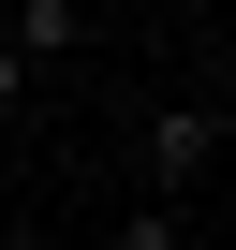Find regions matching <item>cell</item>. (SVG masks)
<instances>
[{"label": "cell", "instance_id": "obj_1", "mask_svg": "<svg viewBox=\"0 0 236 250\" xmlns=\"http://www.w3.org/2000/svg\"><path fill=\"white\" fill-rule=\"evenodd\" d=\"M133 177H148V206H192V191L221 177V118H207V103H163V118H133Z\"/></svg>", "mask_w": 236, "mask_h": 250}, {"label": "cell", "instance_id": "obj_2", "mask_svg": "<svg viewBox=\"0 0 236 250\" xmlns=\"http://www.w3.org/2000/svg\"><path fill=\"white\" fill-rule=\"evenodd\" d=\"M0 44H15L30 74H45V59H74V44H89V0H0Z\"/></svg>", "mask_w": 236, "mask_h": 250}, {"label": "cell", "instance_id": "obj_3", "mask_svg": "<svg viewBox=\"0 0 236 250\" xmlns=\"http://www.w3.org/2000/svg\"><path fill=\"white\" fill-rule=\"evenodd\" d=\"M103 250H192V206H148V191H133V221H118Z\"/></svg>", "mask_w": 236, "mask_h": 250}, {"label": "cell", "instance_id": "obj_4", "mask_svg": "<svg viewBox=\"0 0 236 250\" xmlns=\"http://www.w3.org/2000/svg\"><path fill=\"white\" fill-rule=\"evenodd\" d=\"M30 88H45V74H30V59H15V44H0V103H30Z\"/></svg>", "mask_w": 236, "mask_h": 250}]
</instances>
